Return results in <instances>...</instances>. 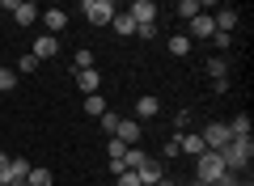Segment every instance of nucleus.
Segmentation results:
<instances>
[{
  "instance_id": "nucleus-1",
  "label": "nucleus",
  "mask_w": 254,
  "mask_h": 186,
  "mask_svg": "<svg viewBox=\"0 0 254 186\" xmlns=\"http://www.w3.org/2000/svg\"><path fill=\"white\" fill-rule=\"evenodd\" d=\"M220 161H225L229 174H246V165L254 161V140H229L220 148Z\"/></svg>"
},
{
  "instance_id": "nucleus-2",
  "label": "nucleus",
  "mask_w": 254,
  "mask_h": 186,
  "mask_svg": "<svg viewBox=\"0 0 254 186\" xmlns=\"http://www.w3.org/2000/svg\"><path fill=\"white\" fill-rule=\"evenodd\" d=\"M81 13L89 26H110V17L119 13V4H110V0H81Z\"/></svg>"
},
{
  "instance_id": "nucleus-3",
  "label": "nucleus",
  "mask_w": 254,
  "mask_h": 186,
  "mask_svg": "<svg viewBox=\"0 0 254 186\" xmlns=\"http://www.w3.org/2000/svg\"><path fill=\"white\" fill-rule=\"evenodd\" d=\"M30 161L26 157H13L9 161V169H0V186H26V174H30Z\"/></svg>"
},
{
  "instance_id": "nucleus-4",
  "label": "nucleus",
  "mask_w": 254,
  "mask_h": 186,
  "mask_svg": "<svg viewBox=\"0 0 254 186\" xmlns=\"http://www.w3.org/2000/svg\"><path fill=\"white\" fill-rule=\"evenodd\" d=\"M0 9H13V21H17V26H34L38 21V4L34 0H9V4H0Z\"/></svg>"
},
{
  "instance_id": "nucleus-5",
  "label": "nucleus",
  "mask_w": 254,
  "mask_h": 186,
  "mask_svg": "<svg viewBox=\"0 0 254 186\" xmlns=\"http://www.w3.org/2000/svg\"><path fill=\"white\" fill-rule=\"evenodd\" d=\"M203 148H212V152H220V148H225V144L229 140H233V135H229V127L225 123H208V127H203Z\"/></svg>"
},
{
  "instance_id": "nucleus-6",
  "label": "nucleus",
  "mask_w": 254,
  "mask_h": 186,
  "mask_svg": "<svg viewBox=\"0 0 254 186\" xmlns=\"http://www.w3.org/2000/svg\"><path fill=\"white\" fill-rule=\"evenodd\" d=\"M127 13H131V21H136V26H153L161 9H157L153 0H136V4H127Z\"/></svg>"
},
{
  "instance_id": "nucleus-7",
  "label": "nucleus",
  "mask_w": 254,
  "mask_h": 186,
  "mask_svg": "<svg viewBox=\"0 0 254 186\" xmlns=\"http://www.w3.org/2000/svg\"><path fill=\"white\" fill-rule=\"evenodd\" d=\"M30 55H34L38 63H43V60H55V55H60V38L38 34V38H34V47H30Z\"/></svg>"
},
{
  "instance_id": "nucleus-8",
  "label": "nucleus",
  "mask_w": 254,
  "mask_h": 186,
  "mask_svg": "<svg viewBox=\"0 0 254 186\" xmlns=\"http://www.w3.org/2000/svg\"><path fill=\"white\" fill-rule=\"evenodd\" d=\"M131 174H136V182H140V186H157V182L165 178V169H161V161H153V157H148L144 165H140V169H131Z\"/></svg>"
},
{
  "instance_id": "nucleus-9",
  "label": "nucleus",
  "mask_w": 254,
  "mask_h": 186,
  "mask_svg": "<svg viewBox=\"0 0 254 186\" xmlns=\"http://www.w3.org/2000/svg\"><path fill=\"white\" fill-rule=\"evenodd\" d=\"M115 140H119V144H127V148H136V144H140V123H136V119H119Z\"/></svg>"
},
{
  "instance_id": "nucleus-10",
  "label": "nucleus",
  "mask_w": 254,
  "mask_h": 186,
  "mask_svg": "<svg viewBox=\"0 0 254 186\" xmlns=\"http://www.w3.org/2000/svg\"><path fill=\"white\" fill-rule=\"evenodd\" d=\"M187 38H190V43H199V38H212V34H216V26H212V13H199V17H195V21H187Z\"/></svg>"
},
{
  "instance_id": "nucleus-11",
  "label": "nucleus",
  "mask_w": 254,
  "mask_h": 186,
  "mask_svg": "<svg viewBox=\"0 0 254 186\" xmlns=\"http://www.w3.org/2000/svg\"><path fill=\"white\" fill-rule=\"evenodd\" d=\"M38 17H43V26H47L51 38H60V30L68 26V13H64V9H38Z\"/></svg>"
},
{
  "instance_id": "nucleus-12",
  "label": "nucleus",
  "mask_w": 254,
  "mask_h": 186,
  "mask_svg": "<svg viewBox=\"0 0 254 186\" xmlns=\"http://www.w3.org/2000/svg\"><path fill=\"white\" fill-rule=\"evenodd\" d=\"M72 76H76V89H81L85 98H89V93H98V89H102V72H98V68H85V72H72Z\"/></svg>"
},
{
  "instance_id": "nucleus-13",
  "label": "nucleus",
  "mask_w": 254,
  "mask_h": 186,
  "mask_svg": "<svg viewBox=\"0 0 254 186\" xmlns=\"http://www.w3.org/2000/svg\"><path fill=\"white\" fill-rule=\"evenodd\" d=\"M237 21H242V17H237V9H216V13H212V26H216V34H233Z\"/></svg>"
},
{
  "instance_id": "nucleus-14",
  "label": "nucleus",
  "mask_w": 254,
  "mask_h": 186,
  "mask_svg": "<svg viewBox=\"0 0 254 186\" xmlns=\"http://www.w3.org/2000/svg\"><path fill=\"white\" fill-rule=\"evenodd\" d=\"M178 148L187 152L190 161L199 157V152H208V148H203V135H199V131H182V135H178Z\"/></svg>"
},
{
  "instance_id": "nucleus-15",
  "label": "nucleus",
  "mask_w": 254,
  "mask_h": 186,
  "mask_svg": "<svg viewBox=\"0 0 254 186\" xmlns=\"http://www.w3.org/2000/svg\"><path fill=\"white\" fill-rule=\"evenodd\" d=\"M225 127H229V135H233V140H250V115H233Z\"/></svg>"
},
{
  "instance_id": "nucleus-16",
  "label": "nucleus",
  "mask_w": 254,
  "mask_h": 186,
  "mask_svg": "<svg viewBox=\"0 0 254 186\" xmlns=\"http://www.w3.org/2000/svg\"><path fill=\"white\" fill-rule=\"evenodd\" d=\"M174 13H178L182 21H195L199 13H208V9H203V0H178V9H174Z\"/></svg>"
},
{
  "instance_id": "nucleus-17",
  "label": "nucleus",
  "mask_w": 254,
  "mask_h": 186,
  "mask_svg": "<svg viewBox=\"0 0 254 186\" xmlns=\"http://www.w3.org/2000/svg\"><path fill=\"white\" fill-rule=\"evenodd\" d=\"M153 115H161V102H157L153 93H144V98L136 102V119H153Z\"/></svg>"
},
{
  "instance_id": "nucleus-18",
  "label": "nucleus",
  "mask_w": 254,
  "mask_h": 186,
  "mask_svg": "<svg viewBox=\"0 0 254 186\" xmlns=\"http://www.w3.org/2000/svg\"><path fill=\"white\" fill-rule=\"evenodd\" d=\"M110 26H115V34H136V21H131V13L119 9L115 17H110Z\"/></svg>"
},
{
  "instance_id": "nucleus-19",
  "label": "nucleus",
  "mask_w": 254,
  "mask_h": 186,
  "mask_svg": "<svg viewBox=\"0 0 254 186\" xmlns=\"http://www.w3.org/2000/svg\"><path fill=\"white\" fill-rule=\"evenodd\" d=\"M208 76L212 80H229V60H225V55H212V60H208Z\"/></svg>"
},
{
  "instance_id": "nucleus-20",
  "label": "nucleus",
  "mask_w": 254,
  "mask_h": 186,
  "mask_svg": "<svg viewBox=\"0 0 254 186\" xmlns=\"http://www.w3.org/2000/svg\"><path fill=\"white\" fill-rule=\"evenodd\" d=\"M165 47H170V55H178V60H182V55H190V47H195V43H190L187 34H178V30H174V38H170Z\"/></svg>"
},
{
  "instance_id": "nucleus-21",
  "label": "nucleus",
  "mask_w": 254,
  "mask_h": 186,
  "mask_svg": "<svg viewBox=\"0 0 254 186\" xmlns=\"http://www.w3.org/2000/svg\"><path fill=\"white\" fill-rule=\"evenodd\" d=\"M85 115L102 119V115H106V98H102V93H89V98H85Z\"/></svg>"
},
{
  "instance_id": "nucleus-22",
  "label": "nucleus",
  "mask_w": 254,
  "mask_h": 186,
  "mask_svg": "<svg viewBox=\"0 0 254 186\" xmlns=\"http://www.w3.org/2000/svg\"><path fill=\"white\" fill-rule=\"evenodd\" d=\"M51 182H55L51 169H43V165H34V169L26 174V186H51Z\"/></svg>"
},
{
  "instance_id": "nucleus-23",
  "label": "nucleus",
  "mask_w": 254,
  "mask_h": 186,
  "mask_svg": "<svg viewBox=\"0 0 254 186\" xmlns=\"http://www.w3.org/2000/svg\"><path fill=\"white\" fill-rule=\"evenodd\" d=\"M85 68H93V51H89V47H81L76 60H72V72H85Z\"/></svg>"
},
{
  "instance_id": "nucleus-24",
  "label": "nucleus",
  "mask_w": 254,
  "mask_h": 186,
  "mask_svg": "<svg viewBox=\"0 0 254 186\" xmlns=\"http://www.w3.org/2000/svg\"><path fill=\"white\" fill-rule=\"evenodd\" d=\"M13 89H17V72L0 68V93H13Z\"/></svg>"
},
{
  "instance_id": "nucleus-25",
  "label": "nucleus",
  "mask_w": 254,
  "mask_h": 186,
  "mask_svg": "<svg viewBox=\"0 0 254 186\" xmlns=\"http://www.w3.org/2000/svg\"><path fill=\"white\" fill-rule=\"evenodd\" d=\"M98 123H102V131H106V135H115V127H119V115H115V110H106V115H102Z\"/></svg>"
},
{
  "instance_id": "nucleus-26",
  "label": "nucleus",
  "mask_w": 254,
  "mask_h": 186,
  "mask_svg": "<svg viewBox=\"0 0 254 186\" xmlns=\"http://www.w3.org/2000/svg\"><path fill=\"white\" fill-rule=\"evenodd\" d=\"M17 72H38V60H34V55H21V60H17Z\"/></svg>"
},
{
  "instance_id": "nucleus-27",
  "label": "nucleus",
  "mask_w": 254,
  "mask_h": 186,
  "mask_svg": "<svg viewBox=\"0 0 254 186\" xmlns=\"http://www.w3.org/2000/svg\"><path fill=\"white\" fill-rule=\"evenodd\" d=\"M106 152H110V161H119V157H123V152H127V144H119L115 135H110V144H106Z\"/></svg>"
},
{
  "instance_id": "nucleus-28",
  "label": "nucleus",
  "mask_w": 254,
  "mask_h": 186,
  "mask_svg": "<svg viewBox=\"0 0 254 186\" xmlns=\"http://www.w3.org/2000/svg\"><path fill=\"white\" fill-rule=\"evenodd\" d=\"M212 47H216V51H229V47H233V34H212Z\"/></svg>"
},
{
  "instance_id": "nucleus-29",
  "label": "nucleus",
  "mask_w": 254,
  "mask_h": 186,
  "mask_svg": "<svg viewBox=\"0 0 254 186\" xmlns=\"http://www.w3.org/2000/svg\"><path fill=\"white\" fill-rule=\"evenodd\" d=\"M136 38H144V43H148V38H157V21H153V26H136Z\"/></svg>"
},
{
  "instance_id": "nucleus-30",
  "label": "nucleus",
  "mask_w": 254,
  "mask_h": 186,
  "mask_svg": "<svg viewBox=\"0 0 254 186\" xmlns=\"http://www.w3.org/2000/svg\"><path fill=\"white\" fill-rule=\"evenodd\" d=\"M115 186H140V182H136V174L127 169V174H119V178H115Z\"/></svg>"
},
{
  "instance_id": "nucleus-31",
  "label": "nucleus",
  "mask_w": 254,
  "mask_h": 186,
  "mask_svg": "<svg viewBox=\"0 0 254 186\" xmlns=\"http://www.w3.org/2000/svg\"><path fill=\"white\" fill-rule=\"evenodd\" d=\"M178 152H182V148H178V135H174V140H170V144L161 148V157H178Z\"/></svg>"
},
{
  "instance_id": "nucleus-32",
  "label": "nucleus",
  "mask_w": 254,
  "mask_h": 186,
  "mask_svg": "<svg viewBox=\"0 0 254 186\" xmlns=\"http://www.w3.org/2000/svg\"><path fill=\"white\" fill-rule=\"evenodd\" d=\"M0 169H9V157H4V152H0Z\"/></svg>"
},
{
  "instance_id": "nucleus-33",
  "label": "nucleus",
  "mask_w": 254,
  "mask_h": 186,
  "mask_svg": "<svg viewBox=\"0 0 254 186\" xmlns=\"http://www.w3.org/2000/svg\"><path fill=\"white\" fill-rule=\"evenodd\" d=\"M157 186H174V182H170V178H161V182H157Z\"/></svg>"
},
{
  "instance_id": "nucleus-34",
  "label": "nucleus",
  "mask_w": 254,
  "mask_h": 186,
  "mask_svg": "<svg viewBox=\"0 0 254 186\" xmlns=\"http://www.w3.org/2000/svg\"><path fill=\"white\" fill-rule=\"evenodd\" d=\"M190 186H216V182H190Z\"/></svg>"
}]
</instances>
